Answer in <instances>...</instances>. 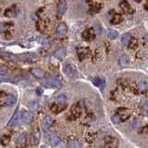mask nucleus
<instances>
[{
  "label": "nucleus",
  "mask_w": 148,
  "mask_h": 148,
  "mask_svg": "<svg viewBox=\"0 0 148 148\" xmlns=\"http://www.w3.org/2000/svg\"><path fill=\"white\" fill-rule=\"evenodd\" d=\"M119 64H120V66H122V67L126 66L129 64V58L126 55L121 56L119 58Z\"/></svg>",
  "instance_id": "2f4dec72"
},
{
  "label": "nucleus",
  "mask_w": 148,
  "mask_h": 148,
  "mask_svg": "<svg viewBox=\"0 0 148 148\" xmlns=\"http://www.w3.org/2000/svg\"><path fill=\"white\" fill-rule=\"evenodd\" d=\"M140 87H141V90H146L147 89V82L146 80H142L141 82H140Z\"/></svg>",
  "instance_id": "c9c22d12"
},
{
  "label": "nucleus",
  "mask_w": 148,
  "mask_h": 148,
  "mask_svg": "<svg viewBox=\"0 0 148 148\" xmlns=\"http://www.w3.org/2000/svg\"><path fill=\"white\" fill-rule=\"evenodd\" d=\"M68 33V27L67 25L62 22V23H59L58 25V27L56 29V35L58 39H61V38H64L65 35Z\"/></svg>",
  "instance_id": "39448f33"
},
{
  "label": "nucleus",
  "mask_w": 148,
  "mask_h": 148,
  "mask_svg": "<svg viewBox=\"0 0 148 148\" xmlns=\"http://www.w3.org/2000/svg\"><path fill=\"white\" fill-rule=\"evenodd\" d=\"M46 141L51 146H54V147H56L58 143H61V140H60L58 136L52 134V133H49L46 135Z\"/></svg>",
  "instance_id": "1a4fd4ad"
},
{
  "label": "nucleus",
  "mask_w": 148,
  "mask_h": 148,
  "mask_svg": "<svg viewBox=\"0 0 148 148\" xmlns=\"http://www.w3.org/2000/svg\"><path fill=\"white\" fill-rule=\"evenodd\" d=\"M9 140H10V137L9 136H3L2 137V139H1V143H2V145H7V143H9Z\"/></svg>",
  "instance_id": "e433bc0d"
},
{
  "label": "nucleus",
  "mask_w": 148,
  "mask_h": 148,
  "mask_svg": "<svg viewBox=\"0 0 148 148\" xmlns=\"http://www.w3.org/2000/svg\"><path fill=\"white\" fill-rule=\"evenodd\" d=\"M82 114V108L80 107V105L76 104L72 106V108H70V117L72 119H76L81 116Z\"/></svg>",
  "instance_id": "6e6552de"
},
{
  "label": "nucleus",
  "mask_w": 148,
  "mask_h": 148,
  "mask_svg": "<svg viewBox=\"0 0 148 148\" xmlns=\"http://www.w3.org/2000/svg\"><path fill=\"white\" fill-rule=\"evenodd\" d=\"M102 7V3L100 2H90V9L93 12H98Z\"/></svg>",
  "instance_id": "b1692460"
},
{
  "label": "nucleus",
  "mask_w": 148,
  "mask_h": 148,
  "mask_svg": "<svg viewBox=\"0 0 148 148\" xmlns=\"http://www.w3.org/2000/svg\"><path fill=\"white\" fill-rule=\"evenodd\" d=\"M96 37V31L93 28L86 29L84 32L82 33V39L87 42L93 41Z\"/></svg>",
  "instance_id": "0eeeda50"
},
{
  "label": "nucleus",
  "mask_w": 148,
  "mask_h": 148,
  "mask_svg": "<svg viewBox=\"0 0 148 148\" xmlns=\"http://www.w3.org/2000/svg\"><path fill=\"white\" fill-rule=\"evenodd\" d=\"M16 97L12 94L0 93V107H12L16 104Z\"/></svg>",
  "instance_id": "f257e3e1"
},
{
  "label": "nucleus",
  "mask_w": 148,
  "mask_h": 148,
  "mask_svg": "<svg viewBox=\"0 0 148 148\" xmlns=\"http://www.w3.org/2000/svg\"><path fill=\"white\" fill-rule=\"evenodd\" d=\"M18 58L22 61L28 62V63H33L37 61V56L33 53H23L18 56Z\"/></svg>",
  "instance_id": "20e7f679"
},
{
  "label": "nucleus",
  "mask_w": 148,
  "mask_h": 148,
  "mask_svg": "<svg viewBox=\"0 0 148 148\" xmlns=\"http://www.w3.org/2000/svg\"><path fill=\"white\" fill-rule=\"evenodd\" d=\"M112 120L114 121V122L115 123H119L120 122V119H119V117H117V115L116 114V115H114L113 117H112Z\"/></svg>",
  "instance_id": "ea45409f"
},
{
  "label": "nucleus",
  "mask_w": 148,
  "mask_h": 148,
  "mask_svg": "<svg viewBox=\"0 0 148 148\" xmlns=\"http://www.w3.org/2000/svg\"><path fill=\"white\" fill-rule=\"evenodd\" d=\"M90 54V50H89V48H87V47H82V48H79L78 49V56H79V58L80 59H83V58H87V56H89Z\"/></svg>",
  "instance_id": "f3484780"
},
{
  "label": "nucleus",
  "mask_w": 148,
  "mask_h": 148,
  "mask_svg": "<svg viewBox=\"0 0 148 148\" xmlns=\"http://www.w3.org/2000/svg\"><path fill=\"white\" fill-rule=\"evenodd\" d=\"M32 117H33L32 113L27 112V111H23V112H21L20 123H22V124H27V123L30 122V121H31Z\"/></svg>",
  "instance_id": "4468645a"
},
{
  "label": "nucleus",
  "mask_w": 148,
  "mask_h": 148,
  "mask_svg": "<svg viewBox=\"0 0 148 148\" xmlns=\"http://www.w3.org/2000/svg\"><path fill=\"white\" fill-rule=\"evenodd\" d=\"M26 141H27V139H26V134L25 133H21L20 136H19V138L17 139V145L18 147L20 148H23L26 145Z\"/></svg>",
  "instance_id": "aec40b11"
},
{
  "label": "nucleus",
  "mask_w": 148,
  "mask_h": 148,
  "mask_svg": "<svg viewBox=\"0 0 148 148\" xmlns=\"http://www.w3.org/2000/svg\"><path fill=\"white\" fill-rule=\"evenodd\" d=\"M56 148H65V145H64V143L61 142V143H58V145L56 146Z\"/></svg>",
  "instance_id": "a19ab883"
},
{
  "label": "nucleus",
  "mask_w": 148,
  "mask_h": 148,
  "mask_svg": "<svg viewBox=\"0 0 148 148\" xmlns=\"http://www.w3.org/2000/svg\"><path fill=\"white\" fill-rule=\"evenodd\" d=\"M105 143L108 148H117V145H119L117 140L114 137H110V136H108L105 138Z\"/></svg>",
  "instance_id": "9b49d317"
},
{
  "label": "nucleus",
  "mask_w": 148,
  "mask_h": 148,
  "mask_svg": "<svg viewBox=\"0 0 148 148\" xmlns=\"http://www.w3.org/2000/svg\"><path fill=\"white\" fill-rule=\"evenodd\" d=\"M120 7H121V9H123V11H125L126 13H129V14L133 13V9H132V7H131L130 4H129V2H127V1L120 2Z\"/></svg>",
  "instance_id": "6ab92c4d"
},
{
  "label": "nucleus",
  "mask_w": 148,
  "mask_h": 148,
  "mask_svg": "<svg viewBox=\"0 0 148 148\" xmlns=\"http://www.w3.org/2000/svg\"><path fill=\"white\" fill-rule=\"evenodd\" d=\"M122 20H123L122 16H121L120 14L116 13V14H114L112 16L111 20H110V22L112 24H119V23H120L121 21H122Z\"/></svg>",
  "instance_id": "393cba45"
},
{
  "label": "nucleus",
  "mask_w": 148,
  "mask_h": 148,
  "mask_svg": "<svg viewBox=\"0 0 148 148\" xmlns=\"http://www.w3.org/2000/svg\"><path fill=\"white\" fill-rule=\"evenodd\" d=\"M131 39V35L130 33H125V35H123L122 37H121V43H122L124 46H126V45L129 44V42H130Z\"/></svg>",
  "instance_id": "a878e982"
},
{
  "label": "nucleus",
  "mask_w": 148,
  "mask_h": 148,
  "mask_svg": "<svg viewBox=\"0 0 148 148\" xmlns=\"http://www.w3.org/2000/svg\"><path fill=\"white\" fill-rule=\"evenodd\" d=\"M0 56L6 60H17V56L11 54H7V53H4V54H0Z\"/></svg>",
  "instance_id": "c85d7f7f"
},
{
  "label": "nucleus",
  "mask_w": 148,
  "mask_h": 148,
  "mask_svg": "<svg viewBox=\"0 0 148 148\" xmlns=\"http://www.w3.org/2000/svg\"><path fill=\"white\" fill-rule=\"evenodd\" d=\"M63 70H64L65 75L69 78H74L77 76V70H76L75 66L72 65V64H70V63L66 64Z\"/></svg>",
  "instance_id": "7ed1b4c3"
},
{
  "label": "nucleus",
  "mask_w": 148,
  "mask_h": 148,
  "mask_svg": "<svg viewBox=\"0 0 148 148\" xmlns=\"http://www.w3.org/2000/svg\"><path fill=\"white\" fill-rule=\"evenodd\" d=\"M36 93H37L38 94H42V89H41V88H37Z\"/></svg>",
  "instance_id": "79ce46f5"
},
{
  "label": "nucleus",
  "mask_w": 148,
  "mask_h": 148,
  "mask_svg": "<svg viewBox=\"0 0 148 148\" xmlns=\"http://www.w3.org/2000/svg\"><path fill=\"white\" fill-rule=\"evenodd\" d=\"M117 36H119V33L115 30H108V37L109 39H116Z\"/></svg>",
  "instance_id": "473e14b6"
},
{
  "label": "nucleus",
  "mask_w": 148,
  "mask_h": 148,
  "mask_svg": "<svg viewBox=\"0 0 148 148\" xmlns=\"http://www.w3.org/2000/svg\"><path fill=\"white\" fill-rule=\"evenodd\" d=\"M42 83L45 87H49V88H60L61 87V82L58 78H47L44 79Z\"/></svg>",
  "instance_id": "f03ea898"
},
{
  "label": "nucleus",
  "mask_w": 148,
  "mask_h": 148,
  "mask_svg": "<svg viewBox=\"0 0 148 148\" xmlns=\"http://www.w3.org/2000/svg\"><path fill=\"white\" fill-rule=\"evenodd\" d=\"M21 111L20 110H16V112L14 113V115L12 117V119H10V121L9 122V126H15L17 125L18 123H20V120H21Z\"/></svg>",
  "instance_id": "f8f14e48"
},
{
  "label": "nucleus",
  "mask_w": 148,
  "mask_h": 148,
  "mask_svg": "<svg viewBox=\"0 0 148 148\" xmlns=\"http://www.w3.org/2000/svg\"><path fill=\"white\" fill-rule=\"evenodd\" d=\"M93 82H94V85L97 86V87H99V88H104L105 84H106L105 79L101 78V77H96V78H94V79L93 80Z\"/></svg>",
  "instance_id": "4be33fe9"
},
{
  "label": "nucleus",
  "mask_w": 148,
  "mask_h": 148,
  "mask_svg": "<svg viewBox=\"0 0 148 148\" xmlns=\"http://www.w3.org/2000/svg\"><path fill=\"white\" fill-rule=\"evenodd\" d=\"M53 122H54V120L50 117V116H45L44 117V120H43V127L44 129H48L52 126Z\"/></svg>",
  "instance_id": "412c9836"
},
{
  "label": "nucleus",
  "mask_w": 148,
  "mask_h": 148,
  "mask_svg": "<svg viewBox=\"0 0 148 148\" xmlns=\"http://www.w3.org/2000/svg\"><path fill=\"white\" fill-rule=\"evenodd\" d=\"M14 15H15V7L14 6L9 7V9L5 11V16L6 17L10 18V17H13Z\"/></svg>",
  "instance_id": "c756f323"
},
{
  "label": "nucleus",
  "mask_w": 148,
  "mask_h": 148,
  "mask_svg": "<svg viewBox=\"0 0 148 148\" xmlns=\"http://www.w3.org/2000/svg\"><path fill=\"white\" fill-rule=\"evenodd\" d=\"M31 73L35 76V78L37 79H43L44 78L45 73L44 70H42L40 69H37V68H35V69H32L31 70Z\"/></svg>",
  "instance_id": "a211bd4d"
},
{
  "label": "nucleus",
  "mask_w": 148,
  "mask_h": 148,
  "mask_svg": "<svg viewBox=\"0 0 148 148\" xmlns=\"http://www.w3.org/2000/svg\"><path fill=\"white\" fill-rule=\"evenodd\" d=\"M28 107L30 108L31 110H37L38 108H39V102L37 100H33L29 103Z\"/></svg>",
  "instance_id": "cd10ccee"
},
{
  "label": "nucleus",
  "mask_w": 148,
  "mask_h": 148,
  "mask_svg": "<svg viewBox=\"0 0 148 148\" xmlns=\"http://www.w3.org/2000/svg\"><path fill=\"white\" fill-rule=\"evenodd\" d=\"M56 100H58L60 104H64L66 102V100H67V98H66V96H58V97H56Z\"/></svg>",
  "instance_id": "58836bf2"
},
{
  "label": "nucleus",
  "mask_w": 148,
  "mask_h": 148,
  "mask_svg": "<svg viewBox=\"0 0 148 148\" xmlns=\"http://www.w3.org/2000/svg\"><path fill=\"white\" fill-rule=\"evenodd\" d=\"M53 56L56 58H58V60H62L65 56V49L64 48H59L58 49L54 54H53Z\"/></svg>",
  "instance_id": "5701e85b"
},
{
  "label": "nucleus",
  "mask_w": 148,
  "mask_h": 148,
  "mask_svg": "<svg viewBox=\"0 0 148 148\" xmlns=\"http://www.w3.org/2000/svg\"><path fill=\"white\" fill-rule=\"evenodd\" d=\"M32 143L33 145H37L41 139V132L39 129H35L32 133Z\"/></svg>",
  "instance_id": "ddd939ff"
},
{
  "label": "nucleus",
  "mask_w": 148,
  "mask_h": 148,
  "mask_svg": "<svg viewBox=\"0 0 148 148\" xmlns=\"http://www.w3.org/2000/svg\"><path fill=\"white\" fill-rule=\"evenodd\" d=\"M41 44L42 45H45V46H49V40L46 37H42L41 38Z\"/></svg>",
  "instance_id": "4c0bfd02"
},
{
  "label": "nucleus",
  "mask_w": 148,
  "mask_h": 148,
  "mask_svg": "<svg viewBox=\"0 0 148 148\" xmlns=\"http://www.w3.org/2000/svg\"><path fill=\"white\" fill-rule=\"evenodd\" d=\"M67 3L65 1H60L58 4V18H61L65 12L67 11Z\"/></svg>",
  "instance_id": "2eb2a0df"
},
{
  "label": "nucleus",
  "mask_w": 148,
  "mask_h": 148,
  "mask_svg": "<svg viewBox=\"0 0 148 148\" xmlns=\"http://www.w3.org/2000/svg\"><path fill=\"white\" fill-rule=\"evenodd\" d=\"M65 108H66V105L65 104H53V105L50 106L51 111H53L56 114H58L59 112L63 111Z\"/></svg>",
  "instance_id": "dca6fc26"
},
{
  "label": "nucleus",
  "mask_w": 148,
  "mask_h": 148,
  "mask_svg": "<svg viewBox=\"0 0 148 148\" xmlns=\"http://www.w3.org/2000/svg\"><path fill=\"white\" fill-rule=\"evenodd\" d=\"M117 117H119L120 122H121V121L127 120L129 117H130V116H131V111L129 110V109L125 108H120L117 109Z\"/></svg>",
  "instance_id": "423d86ee"
},
{
  "label": "nucleus",
  "mask_w": 148,
  "mask_h": 148,
  "mask_svg": "<svg viewBox=\"0 0 148 148\" xmlns=\"http://www.w3.org/2000/svg\"><path fill=\"white\" fill-rule=\"evenodd\" d=\"M70 148H82V145L77 140H71L70 142Z\"/></svg>",
  "instance_id": "72a5a7b5"
},
{
  "label": "nucleus",
  "mask_w": 148,
  "mask_h": 148,
  "mask_svg": "<svg viewBox=\"0 0 148 148\" xmlns=\"http://www.w3.org/2000/svg\"><path fill=\"white\" fill-rule=\"evenodd\" d=\"M7 30H9V23H6V22L0 23V33L7 31Z\"/></svg>",
  "instance_id": "f704fd0d"
},
{
  "label": "nucleus",
  "mask_w": 148,
  "mask_h": 148,
  "mask_svg": "<svg viewBox=\"0 0 148 148\" xmlns=\"http://www.w3.org/2000/svg\"><path fill=\"white\" fill-rule=\"evenodd\" d=\"M48 25H49V20L48 19L43 18V19H40V20L38 21L37 24H36V28H37L38 31L44 32L45 30L47 29Z\"/></svg>",
  "instance_id": "9d476101"
},
{
  "label": "nucleus",
  "mask_w": 148,
  "mask_h": 148,
  "mask_svg": "<svg viewBox=\"0 0 148 148\" xmlns=\"http://www.w3.org/2000/svg\"><path fill=\"white\" fill-rule=\"evenodd\" d=\"M9 74V70L5 65L0 64V76H7Z\"/></svg>",
  "instance_id": "bb28decb"
},
{
  "label": "nucleus",
  "mask_w": 148,
  "mask_h": 148,
  "mask_svg": "<svg viewBox=\"0 0 148 148\" xmlns=\"http://www.w3.org/2000/svg\"><path fill=\"white\" fill-rule=\"evenodd\" d=\"M128 46L130 47L131 49H135L136 47L138 46V41H137V39H136V38H132L131 37V39L130 40V42H129Z\"/></svg>",
  "instance_id": "7c9ffc66"
}]
</instances>
